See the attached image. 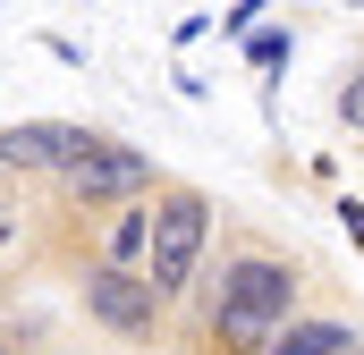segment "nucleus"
Returning <instances> with one entry per match:
<instances>
[{"label": "nucleus", "mask_w": 364, "mask_h": 355, "mask_svg": "<svg viewBox=\"0 0 364 355\" xmlns=\"http://www.w3.org/2000/svg\"><path fill=\"white\" fill-rule=\"evenodd\" d=\"M296 296H305V271L296 263H279L263 246H237L212 271V339L229 355H263L296 322Z\"/></svg>", "instance_id": "1"}, {"label": "nucleus", "mask_w": 364, "mask_h": 355, "mask_svg": "<svg viewBox=\"0 0 364 355\" xmlns=\"http://www.w3.org/2000/svg\"><path fill=\"white\" fill-rule=\"evenodd\" d=\"M203 246H212V195L161 178V195L144 203V279H153L161 305H178L203 279Z\"/></svg>", "instance_id": "2"}, {"label": "nucleus", "mask_w": 364, "mask_h": 355, "mask_svg": "<svg viewBox=\"0 0 364 355\" xmlns=\"http://www.w3.org/2000/svg\"><path fill=\"white\" fill-rule=\"evenodd\" d=\"M60 195H68V212H119V203H153L161 170H153V153H136L119 136H93L85 161L60 170Z\"/></svg>", "instance_id": "3"}, {"label": "nucleus", "mask_w": 364, "mask_h": 355, "mask_svg": "<svg viewBox=\"0 0 364 355\" xmlns=\"http://www.w3.org/2000/svg\"><path fill=\"white\" fill-rule=\"evenodd\" d=\"M77 296H85V322H93V330H110V339H127V347L161 339V322H170V305L153 296V279H144V271L85 263V271H77Z\"/></svg>", "instance_id": "4"}, {"label": "nucleus", "mask_w": 364, "mask_h": 355, "mask_svg": "<svg viewBox=\"0 0 364 355\" xmlns=\"http://www.w3.org/2000/svg\"><path fill=\"white\" fill-rule=\"evenodd\" d=\"M93 136L102 127H77V119H17V127H0V170L17 178H60L68 161H85Z\"/></svg>", "instance_id": "5"}, {"label": "nucleus", "mask_w": 364, "mask_h": 355, "mask_svg": "<svg viewBox=\"0 0 364 355\" xmlns=\"http://www.w3.org/2000/svg\"><path fill=\"white\" fill-rule=\"evenodd\" d=\"M356 347V330H339V322H288L263 355H348Z\"/></svg>", "instance_id": "6"}, {"label": "nucleus", "mask_w": 364, "mask_h": 355, "mask_svg": "<svg viewBox=\"0 0 364 355\" xmlns=\"http://www.w3.org/2000/svg\"><path fill=\"white\" fill-rule=\"evenodd\" d=\"M339 119H348V127H356V136H364V68H356V77H348V85H339Z\"/></svg>", "instance_id": "7"}, {"label": "nucleus", "mask_w": 364, "mask_h": 355, "mask_svg": "<svg viewBox=\"0 0 364 355\" xmlns=\"http://www.w3.org/2000/svg\"><path fill=\"white\" fill-rule=\"evenodd\" d=\"M246 51H255V68H279V60H288V34H255Z\"/></svg>", "instance_id": "8"}, {"label": "nucleus", "mask_w": 364, "mask_h": 355, "mask_svg": "<svg viewBox=\"0 0 364 355\" xmlns=\"http://www.w3.org/2000/svg\"><path fill=\"white\" fill-rule=\"evenodd\" d=\"M0 355H26V347H17V330H0Z\"/></svg>", "instance_id": "9"}]
</instances>
